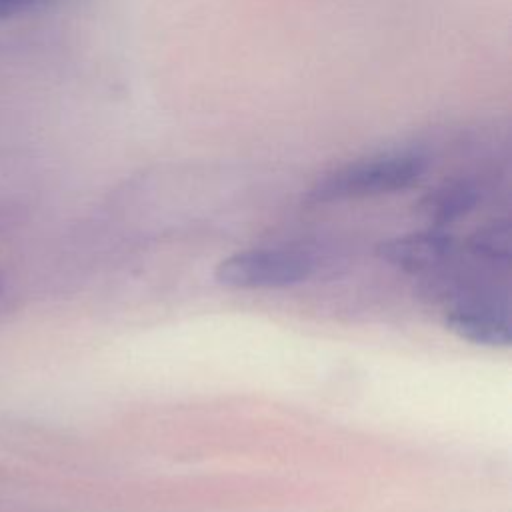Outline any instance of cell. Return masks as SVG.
<instances>
[{
	"mask_svg": "<svg viewBox=\"0 0 512 512\" xmlns=\"http://www.w3.org/2000/svg\"><path fill=\"white\" fill-rule=\"evenodd\" d=\"M482 198L480 186L470 178H458L440 184L430 190L422 202L420 210L438 226L450 224L476 208Z\"/></svg>",
	"mask_w": 512,
	"mask_h": 512,
	"instance_id": "5",
	"label": "cell"
},
{
	"mask_svg": "<svg viewBox=\"0 0 512 512\" xmlns=\"http://www.w3.org/2000/svg\"><path fill=\"white\" fill-rule=\"evenodd\" d=\"M54 0H0V22L48 8Z\"/></svg>",
	"mask_w": 512,
	"mask_h": 512,
	"instance_id": "6",
	"label": "cell"
},
{
	"mask_svg": "<svg viewBox=\"0 0 512 512\" xmlns=\"http://www.w3.org/2000/svg\"><path fill=\"white\" fill-rule=\"evenodd\" d=\"M380 254L408 272H436L444 270L454 258L456 240L442 230L412 232L384 242Z\"/></svg>",
	"mask_w": 512,
	"mask_h": 512,
	"instance_id": "4",
	"label": "cell"
},
{
	"mask_svg": "<svg viewBox=\"0 0 512 512\" xmlns=\"http://www.w3.org/2000/svg\"><path fill=\"white\" fill-rule=\"evenodd\" d=\"M316 270V260L308 250L292 246L248 248L222 258L214 278L228 288L260 290L286 288L308 280Z\"/></svg>",
	"mask_w": 512,
	"mask_h": 512,
	"instance_id": "3",
	"label": "cell"
},
{
	"mask_svg": "<svg viewBox=\"0 0 512 512\" xmlns=\"http://www.w3.org/2000/svg\"><path fill=\"white\" fill-rule=\"evenodd\" d=\"M428 170V156L420 148L378 152L346 162L320 176L306 198L312 204H332L394 194L414 186Z\"/></svg>",
	"mask_w": 512,
	"mask_h": 512,
	"instance_id": "1",
	"label": "cell"
},
{
	"mask_svg": "<svg viewBox=\"0 0 512 512\" xmlns=\"http://www.w3.org/2000/svg\"><path fill=\"white\" fill-rule=\"evenodd\" d=\"M446 306V326L456 336L482 346L506 348L510 344L508 290L490 280H464L456 284Z\"/></svg>",
	"mask_w": 512,
	"mask_h": 512,
	"instance_id": "2",
	"label": "cell"
}]
</instances>
